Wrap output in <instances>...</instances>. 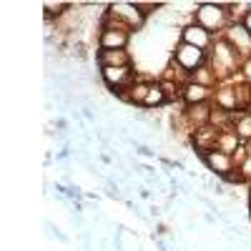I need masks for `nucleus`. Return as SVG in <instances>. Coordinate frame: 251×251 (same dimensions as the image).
<instances>
[{
	"instance_id": "nucleus-23",
	"label": "nucleus",
	"mask_w": 251,
	"mask_h": 251,
	"mask_svg": "<svg viewBox=\"0 0 251 251\" xmlns=\"http://www.w3.org/2000/svg\"><path fill=\"white\" fill-rule=\"evenodd\" d=\"M136 151H138L141 156H146V158H153V156H156V151L149 149V146H143V143H136Z\"/></svg>"
},
{
	"instance_id": "nucleus-6",
	"label": "nucleus",
	"mask_w": 251,
	"mask_h": 251,
	"mask_svg": "<svg viewBox=\"0 0 251 251\" xmlns=\"http://www.w3.org/2000/svg\"><path fill=\"white\" fill-rule=\"evenodd\" d=\"M174 60L178 63V66H181L186 73H196L201 66H206L208 53L201 50V48H194V46L183 43V40H178L176 48H174Z\"/></svg>"
},
{
	"instance_id": "nucleus-15",
	"label": "nucleus",
	"mask_w": 251,
	"mask_h": 251,
	"mask_svg": "<svg viewBox=\"0 0 251 251\" xmlns=\"http://www.w3.org/2000/svg\"><path fill=\"white\" fill-rule=\"evenodd\" d=\"M231 128L244 143H251V111H236L231 116Z\"/></svg>"
},
{
	"instance_id": "nucleus-2",
	"label": "nucleus",
	"mask_w": 251,
	"mask_h": 251,
	"mask_svg": "<svg viewBox=\"0 0 251 251\" xmlns=\"http://www.w3.org/2000/svg\"><path fill=\"white\" fill-rule=\"evenodd\" d=\"M194 23L206 28L211 35H221L231 25V15H228V3H199L194 10Z\"/></svg>"
},
{
	"instance_id": "nucleus-20",
	"label": "nucleus",
	"mask_w": 251,
	"mask_h": 251,
	"mask_svg": "<svg viewBox=\"0 0 251 251\" xmlns=\"http://www.w3.org/2000/svg\"><path fill=\"white\" fill-rule=\"evenodd\" d=\"M236 171L241 174L244 183H246V186H251V153H249V156H246V158H244L239 166H236Z\"/></svg>"
},
{
	"instance_id": "nucleus-7",
	"label": "nucleus",
	"mask_w": 251,
	"mask_h": 251,
	"mask_svg": "<svg viewBox=\"0 0 251 251\" xmlns=\"http://www.w3.org/2000/svg\"><path fill=\"white\" fill-rule=\"evenodd\" d=\"M221 38L239 53L241 60L251 58V33L246 30L244 23H231V25H228V28L221 33Z\"/></svg>"
},
{
	"instance_id": "nucleus-5",
	"label": "nucleus",
	"mask_w": 251,
	"mask_h": 251,
	"mask_svg": "<svg viewBox=\"0 0 251 251\" xmlns=\"http://www.w3.org/2000/svg\"><path fill=\"white\" fill-rule=\"evenodd\" d=\"M100 80L106 83V88L111 91V96L123 98V93L128 91L138 78H136L133 66H123V68H103L100 71Z\"/></svg>"
},
{
	"instance_id": "nucleus-13",
	"label": "nucleus",
	"mask_w": 251,
	"mask_h": 251,
	"mask_svg": "<svg viewBox=\"0 0 251 251\" xmlns=\"http://www.w3.org/2000/svg\"><path fill=\"white\" fill-rule=\"evenodd\" d=\"M216 136H219V131L214 128V126H206V128L196 131V133L191 136L196 153H199V156H206L208 151H214V149H216Z\"/></svg>"
},
{
	"instance_id": "nucleus-16",
	"label": "nucleus",
	"mask_w": 251,
	"mask_h": 251,
	"mask_svg": "<svg viewBox=\"0 0 251 251\" xmlns=\"http://www.w3.org/2000/svg\"><path fill=\"white\" fill-rule=\"evenodd\" d=\"M149 88H151V80H136L133 86L123 93V98H121V100L133 103V106H141V108H143L146 96H149Z\"/></svg>"
},
{
	"instance_id": "nucleus-11",
	"label": "nucleus",
	"mask_w": 251,
	"mask_h": 251,
	"mask_svg": "<svg viewBox=\"0 0 251 251\" xmlns=\"http://www.w3.org/2000/svg\"><path fill=\"white\" fill-rule=\"evenodd\" d=\"M214 91L216 88H206V86H199V83L188 80L183 91H181V100L183 106H196V103H211L214 100Z\"/></svg>"
},
{
	"instance_id": "nucleus-21",
	"label": "nucleus",
	"mask_w": 251,
	"mask_h": 251,
	"mask_svg": "<svg viewBox=\"0 0 251 251\" xmlns=\"http://www.w3.org/2000/svg\"><path fill=\"white\" fill-rule=\"evenodd\" d=\"M136 8L143 13V18H149V15H153L158 8H163L161 3H141V0H136Z\"/></svg>"
},
{
	"instance_id": "nucleus-8",
	"label": "nucleus",
	"mask_w": 251,
	"mask_h": 251,
	"mask_svg": "<svg viewBox=\"0 0 251 251\" xmlns=\"http://www.w3.org/2000/svg\"><path fill=\"white\" fill-rule=\"evenodd\" d=\"M201 161H203V166L208 171H211L216 178H221V181H226L228 176H231L234 171H236V163H234V156H228V153H224V151H208L206 156H201Z\"/></svg>"
},
{
	"instance_id": "nucleus-22",
	"label": "nucleus",
	"mask_w": 251,
	"mask_h": 251,
	"mask_svg": "<svg viewBox=\"0 0 251 251\" xmlns=\"http://www.w3.org/2000/svg\"><path fill=\"white\" fill-rule=\"evenodd\" d=\"M239 78H241L244 83H249V86H251V58H246V60L241 63V71H239Z\"/></svg>"
},
{
	"instance_id": "nucleus-12",
	"label": "nucleus",
	"mask_w": 251,
	"mask_h": 251,
	"mask_svg": "<svg viewBox=\"0 0 251 251\" xmlns=\"http://www.w3.org/2000/svg\"><path fill=\"white\" fill-rule=\"evenodd\" d=\"M98 68H123V66H133L131 53L128 50H98L96 53Z\"/></svg>"
},
{
	"instance_id": "nucleus-17",
	"label": "nucleus",
	"mask_w": 251,
	"mask_h": 251,
	"mask_svg": "<svg viewBox=\"0 0 251 251\" xmlns=\"http://www.w3.org/2000/svg\"><path fill=\"white\" fill-rule=\"evenodd\" d=\"M191 80L194 83H199V86H206V88H216L219 86V78H216V73L211 71V66H201L196 73H191Z\"/></svg>"
},
{
	"instance_id": "nucleus-10",
	"label": "nucleus",
	"mask_w": 251,
	"mask_h": 251,
	"mask_svg": "<svg viewBox=\"0 0 251 251\" xmlns=\"http://www.w3.org/2000/svg\"><path fill=\"white\" fill-rule=\"evenodd\" d=\"M214 106L226 111V113H236L239 111V98H236V88H234V80L231 83H219L216 91H214Z\"/></svg>"
},
{
	"instance_id": "nucleus-1",
	"label": "nucleus",
	"mask_w": 251,
	"mask_h": 251,
	"mask_svg": "<svg viewBox=\"0 0 251 251\" xmlns=\"http://www.w3.org/2000/svg\"><path fill=\"white\" fill-rule=\"evenodd\" d=\"M208 66H211V71L216 73V78H219V83H231L234 78H239V71H241V58H239V53L226 43V40L219 35L216 40H214V46H211V50H208Z\"/></svg>"
},
{
	"instance_id": "nucleus-18",
	"label": "nucleus",
	"mask_w": 251,
	"mask_h": 251,
	"mask_svg": "<svg viewBox=\"0 0 251 251\" xmlns=\"http://www.w3.org/2000/svg\"><path fill=\"white\" fill-rule=\"evenodd\" d=\"M166 93L161 88V83H151V88H149V96H146V103H143V108H158V106H166Z\"/></svg>"
},
{
	"instance_id": "nucleus-9",
	"label": "nucleus",
	"mask_w": 251,
	"mask_h": 251,
	"mask_svg": "<svg viewBox=\"0 0 251 251\" xmlns=\"http://www.w3.org/2000/svg\"><path fill=\"white\" fill-rule=\"evenodd\" d=\"M178 40H183V43L194 46V48H201V50L208 53V50H211V46H214V40H216V35H211L206 28H201V25H196V23H188V25L181 28Z\"/></svg>"
},
{
	"instance_id": "nucleus-25",
	"label": "nucleus",
	"mask_w": 251,
	"mask_h": 251,
	"mask_svg": "<svg viewBox=\"0 0 251 251\" xmlns=\"http://www.w3.org/2000/svg\"><path fill=\"white\" fill-rule=\"evenodd\" d=\"M249 211H251V186H249Z\"/></svg>"
},
{
	"instance_id": "nucleus-4",
	"label": "nucleus",
	"mask_w": 251,
	"mask_h": 251,
	"mask_svg": "<svg viewBox=\"0 0 251 251\" xmlns=\"http://www.w3.org/2000/svg\"><path fill=\"white\" fill-rule=\"evenodd\" d=\"M106 15L113 20L116 25H123L126 30H131V33L143 30V25H146V18L136 8V3H111V5H106Z\"/></svg>"
},
{
	"instance_id": "nucleus-19",
	"label": "nucleus",
	"mask_w": 251,
	"mask_h": 251,
	"mask_svg": "<svg viewBox=\"0 0 251 251\" xmlns=\"http://www.w3.org/2000/svg\"><path fill=\"white\" fill-rule=\"evenodd\" d=\"M73 3H50V0H48V3H43V10H46V20H48V23H50V20L55 18H63V15H66V13H73Z\"/></svg>"
},
{
	"instance_id": "nucleus-24",
	"label": "nucleus",
	"mask_w": 251,
	"mask_h": 251,
	"mask_svg": "<svg viewBox=\"0 0 251 251\" xmlns=\"http://www.w3.org/2000/svg\"><path fill=\"white\" fill-rule=\"evenodd\" d=\"M241 23H244V25H246V30L251 33V8H249V13H246V18L241 20Z\"/></svg>"
},
{
	"instance_id": "nucleus-3",
	"label": "nucleus",
	"mask_w": 251,
	"mask_h": 251,
	"mask_svg": "<svg viewBox=\"0 0 251 251\" xmlns=\"http://www.w3.org/2000/svg\"><path fill=\"white\" fill-rule=\"evenodd\" d=\"M131 35H133L131 30H126L123 25H116L106 15V10H103L100 33H98V50H128Z\"/></svg>"
},
{
	"instance_id": "nucleus-14",
	"label": "nucleus",
	"mask_w": 251,
	"mask_h": 251,
	"mask_svg": "<svg viewBox=\"0 0 251 251\" xmlns=\"http://www.w3.org/2000/svg\"><path fill=\"white\" fill-rule=\"evenodd\" d=\"M241 146H244V141L234 133V128L219 131V136H216V151H224V153H228V156H234Z\"/></svg>"
}]
</instances>
